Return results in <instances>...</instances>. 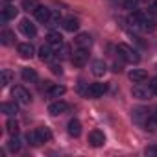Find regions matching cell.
I'll list each match as a JSON object with an SVG mask.
<instances>
[{
  "instance_id": "cell-25",
  "label": "cell",
  "mask_w": 157,
  "mask_h": 157,
  "mask_svg": "<svg viewBox=\"0 0 157 157\" xmlns=\"http://www.w3.org/2000/svg\"><path fill=\"white\" fill-rule=\"evenodd\" d=\"M6 131L13 137V135H17L19 133V122L15 120V118H10L8 122H6Z\"/></svg>"
},
{
  "instance_id": "cell-27",
  "label": "cell",
  "mask_w": 157,
  "mask_h": 157,
  "mask_svg": "<svg viewBox=\"0 0 157 157\" xmlns=\"http://www.w3.org/2000/svg\"><path fill=\"white\" fill-rule=\"evenodd\" d=\"M13 39H15V33L13 32H10V30H2V33H0V41H2V44H11L13 43Z\"/></svg>"
},
{
  "instance_id": "cell-36",
  "label": "cell",
  "mask_w": 157,
  "mask_h": 157,
  "mask_svg": "<svg viewBox=\"0 0 157 157\" xmlns=\"http://www.w3.org/2000/svg\"><path fill=\"white\" fill-rule=\"evenodd\" d=\"M150 87H151L153 94H157V78H151V80H150Z\"/></svg>"
},
{
  "instance_id": "cell-6",
  "label": "cell",
  "mask_w": 157,
  "mask_h": 157,
  "mask_svg": "<svg viewBox=\"0 0 157 157\" xmlns=\"http://www.w3.org/2000/svg\"><path fill=\"white\" fill-rule=\"evenodd\" d=\"M67 111H68V104H67V102H63V100H57V102L50 104V107H48V113H50L52 117L65 115Z\"/></svg>"
},
{
  "instance_id": "cell-16",
  "label": "cell",
  "mask_w": 157,
  "mask_h": 157,
  "mask_svg": "<svg viewBox=\"0 0 157 157\" xmlns=\"http://www.w3.org/2000/svg\"><path fill=\"white\" fill-rule=\"evenodd\" d=\"M76 44H78V48H91V44H93V37L89 35V33H80L76 37Z\"/></svg>"
},
{
  "instance_id": "cell-22",
  "label": "cell",
  "mask_w": 157,
  "mask_h": 157,
  "mask_svg": "<svg viewBox=\"0 0 157 157\" xmlns=\"http://www.w3.org/2000/svg\"><path fill=\"white\" fill-rule=\"evenodd\" d=\"M63 28L67 32H78V28H80V22H78V19H65L63 21Z\"/></svg>"
},
{
  "instance_id": "cell-11",
  "label": "cell",
  "mask_w": 157,
  "mask_h": 157,
  "mask_svg": "<svg viewBox=\"0 0 157 157\" xmlns=\"http://www.w3.org/2000/svg\"><path fill=\"white\" fill-rule=\"evenodd\" d=\"M128 24H129L133 30H142V13H140V11H133V13L128 17Z\"/></svg>"
},
{
  "instance_id": "cell-24",
  "label": "cell",
  "mask_w": 157,
  "mask_h": 157,
  "mask_svg": "<svg viewBox=\"0 0 157 157\" xmlns=\"http://www.w3.org/2000/svg\"><path fill=\"white\" fill-rule=\"evenodd\" d=\"M0 78H2V80H0L2 87H8V85L13 82V72H11V70H8V68H4V70H2V74H0Z\"/></svg>"
},
{
  "instance_id": "cell-9",
  "label": "cell",
  "mask_w": 157,
  "mask_h": 157,
  "mask_svg": "<svg viewBox=\"0 0 157 157\" xmlns=\"http://www.w3.org/2000/svg\"><path fill=\"white\" fill-rule=\"evenodd\" d=\"M46 43L54 48V52L59 48V46H63L65 43H63V35L59 33V32H50L48 35H46Z\"/></svg>"
},
{
  "instance_id": "cell-39",
  "label": "cell",
  "mask_w": 157,
  "mask_h": 157,
  "mask_svg": "<svg viewBox=\"0 0 157 157\" xmlns=\"http://www.w3.org/2000/svg\"><path fill=\"white\" fill-rule=\"evenodd\" d=\"M155 115H157V111H155Z\"/></svg>"
},
{
  "instance_id": "cell-5",
  "label": "cell",
  "mask_w": 157,
  "mask_h": 157,
  "mask_svg": "<svg viewBox=\"0 0 157 157\" xmlns=\"http://www.w3.org/2000/svg\"><path fill=\"white\" fill-rule=\"evenodd\" d=\"M107 93V83H91L87 89V96L89 98H100Z\"/></svg>"
},
{
  "instance_id": "cell-15",
  "label": "cell",
  "mask_w": 157,
  "mask_h": 157,
  "mask_svg": "<svg viewBox=\"0 0 157 157\" xmlns=\"http://www.w3.org/2000/svg\"><path fill=\"white\" fill-rule=\"evenodd\" d=\"M65 93H67L65 85H59V83H52V85L48 87V91H46V94H48L50 98H59V96H63Z\"/></svg>"
},
{
  "instance_id": "cell-29",
  "label": "cell",
  "mask_w": 157,
  "mask_h": 157,
  "mask_svg": "<svg viewBox=\"0 0 157 157\" xmlns=\"http://www.w3.org/2000/svg\"><path fill=\"white\" fill-rule=\"evenodd\" d=\"M59 22H61V15H59V11H52V13H50V19H48V22H46V26L54 28V26H57Z\"/></svg>"
},
{
  "instance_id": "cell-18",
  "label": "cell",
  "mask_w": 157,
  "mask_h": 157,
  "mask_svg": "<svg viewBox=\"0 0 157 157\" xmlns=\"http://www.w3.org/2000/svg\"><path fill=\"white\" fill-rule=\"evenodd\" d=\"M19 54H21V57H24V59H32L33 57V46L30 44V43H22V44H19Z\"/></svg>"
},
{
  "instance_id": "cell-4",
  "label": "cell",
  "mask_w": 157,
  "mask_h": 157,
  "mask_svg": "<svg viewBox=\"0 0 157 157\" xmlns=\"http://www.w3.org/2000/svg\"><path fill=\"white\" fill-rule=\"evenodd\" d=\"M70 61H72V65L74 67H83L87 61H89V52H87V48H78L74 54H72V57H70Z\"/></svg>"
},
{
  "instance_id": "cell-28",
  "label": "cell",
  "mask_w": 157,
  "mask_h": 157,
  "mask_svg": "<svg viewBox=\"0 0 157 157\" xmlns=\"http://www.w3.org/2000/svg\"><path fill=\"white\" fill-rule=\"evenodd\" d=\"M37 133H39V137H41V140H43V142H46V140H50V139H52V131H50V128H46V126L37 128Z\"/></svg>"
},
{
  "instance_id": "cell-31",
  "label": "cell",
  "mask_w": 157,
  "mask_h": 157,
  "mask_svg": "<svg viewBox=\"0 0 157 157\" xmlns=\"http://www.w3.org/2000/svg\"><path fill=\"white\" fill-rule=\"evenodd\" d=\"M22 8H24L26 11H35V10L39 8V4H37V0H24V2H22Z\"/></svg>"
},
{
  "instance_id": "cell-10",
  "label": "cell",
  "mask_w": 157,
  "mask_h": 157,
  "mask_svg": "<svg viewBox=\"0 0 157 157\" xmlns=\"http://www.w3.org/2000/svg\"><path fill=\"white\" fill-rule=\"evenodd\" d=\"M128 76H129V80H131L133 83H142V82L148 80V72L142 70V68H133Z\"/></svg>"
},
{
  "instance_id": "cell-33",
  "label": "cell",
  "mask_w": 157,
  "mask_h": 157,
  "mask_svg": "<svg viewBox=\"0 0 157 157\" xmlns=\"http://www.w3.org/2000/svg\"><path fill=\"white\" fill-rule=\"evenodd\" d=\"M8 148H10L11 151H19V150H21V140L17 139V135L11 137V140L8 142Z\"/></svg>"
},
{
  "instance_id": "cell-8",
  "label": "cell",
  "mask_w": 157,
  "mask_h": 157,
  "mask_svg": "<svg viewBox=\"0 0 157 157\" xmlns=\"http://www.w3.org/2000/svg\"><path fill=\"white\" fill-rule=\"evenodd\" d=\"M19 28H21V32H22L26 37H35V35H37V28H35V24H33L32 21H28V19H22L21 24H19Z\"/></svg>"
},
{
  "instance_id": "cell-19",
  "label": "cell",
  "mask_w": 157,
  "mask_h": 157,
  "mask_svg": "<svg viewBox=\"0 0 157 157\" xmlns=\"http://www.w3.org/2000/svg\"><path fill=\"white\" fill-rule=\"evenodd\" d=\"M17 15H19V10L15 6H6L2 10V21H13Z\"/></svg>"
},
{
  "instance_id": "cell-20",
  "label": "cell",
  "mask_w": 157,
  "mask_h": 157,
  "mask_svg": "<svg viewBox=\"0 0 157 157\" xmlns=\"http://www.w3.org/2000/svg\"><path fill=\"white\" fill-rule=\"evenodd\" d=\"M22 80L24 82H28V83H35L39 78H37V72L33 70V68H22Z\"/></svg>"
},
{
  "instance_id": "cell-1",
  "label": "cell",
  "mask_w": 157,
  "mask_h": 157,
  "mask_svg": "<svg viewBox=\"0 0 157 157\" xmlns=\"http://www.w3.org/2000/svg\"><path fill=\"white\" fill-rule=\"evenodd\" d=\"M117 52H118V56L124 59V61H128V63H139V54H137V50L135 48H131L129 44H126V43H120L118 46H117Z\"/></svg>"
},
{
  "instance_id": "cell-35",
  "label": "cell",
  "mask_w": 157,
  "mask_h": 157,
  "mask_svg": "<svg viewBox=\"0 0 157 157\" xmlns=\"http://www.w3.org/2000/svg\"><path fill=\"white\" fill-rule=\"evenodd\" d=\"M146 153H150V155H157V144L148 146V148H146Z\"/></svg>"
},
{
  "instance_id": "cell-38",
  "label": "cell",
  "mask_w": 157,
  "mask_h": 157,
  "mask_svg": "<svg viewBox=\"0 0 157 157\" xmlns=\"http://www.w3.org/2000/svg\"><path fill=\"white\" fill-rule=\"evenodd\" d=\"M153 8H155V10H157V0H155V2H153Z\"/></svg>"
},
{
  "instance_id": "cell-12",
  "label": "cell",
  "mask_w": 157,
  "mask_h": 157,
  "mask_svg": "<svg viewBox=\"0 0 157 157\" xmlns=\"http://www.w3.org/2000/svg\"><path fill=\"white\" fill-rule=\"evenodd\" d=\"M91 72H93L96 78H102V76L107 72V65H105L102 59H96V61H93V65H91Z\"/></svg>"
},
{
  "instance_id": "cell-17",
  "label": "cell",
  "mask_w": 157,
  "mask_h": 157,
  "mask_svg": "<svg viewBox=\"0 0 157 157\" xmlns=\"http://www.w3.org/2000/svg\"><path fill=\"white\" fill-rule=\"evenodd\" d=\"M68 135L70 137H80L82 135V122L78 118H72L68 122Z\"/></svg>"
},
{
  "instance_id": "cell-3",
  "label": "cell",
  "mask_w": 157,
  "mask_h": 157,
  "mask_svg": "<svg viewBox=\"0 0 157 157\" xmlns=\"http://www.w3.org/2000/svg\"><path fill=\"white\" fill-rule=\"evenodd\" d=\"M11 94H13V98H15V102H19V104H22V105H28L30 102H32V94H30V91H26L24 87H21V85H17V87H13V91H11Z\"/></svg>"
},
{
  "instance_id": "cell-23",
  "label": "cell",
  "mask_w": 157,
  "mask_h": 157,
  "mask_svg": "<svg viewBox=\"0 0 157 157\" xmlns=\"http://www.w3.org/2000/svg\"><path fill=\"white\" fill-rule=\"evenodd\" d=\"M155 28H157L155 21L150 19V17H146V15L142 13V30H144V32H155Z\"/></svg>"
},
{
  "instance_id": "cell-30",
  "label": "cell",
  "mask_w": 157,
  "mask_h": 157,
  "mask_svg": "<svg viewBox=\"0 0 157 157\" xmlns=\"http://www.w3.org/2000/svg\"><path fill=\"white\" fill-rule=\"evenodd\" d=\"M144 126H146V129H148V131H157V115L148 117V118H146V122H144Z\"/></svg>"
},
{
  "instance_id": "cell-2",
  "label": "cell",
  "mask_w": 157,
  "mask_h": 157,
  "mask_svg": "<svg viewBox=\"0 0 157 157\" xmlns=\"http://www.w3.org/2000/svg\"><path fill=\"white\" fill-rule=\"evenodd\" d=\"M131 94H133V98H137V100H150V98L153 96V91H151L150 83L146 85V83L142 82V83H135V85H133Z\"/></svg>"
},
{
  "instance_id": "cell-21",
  "label": "cell",
  "mask_w": 157,
  "mask_h": 157,
  "mask_svg": "<svg viewBox=\"0 0 157 157\" xmlns=\"http://www.w3.org/2000/svg\"><path fill=\"white\" fill-rule=\"evenodd\" d=\"M2 113L8 115V117H15L19 113V107H17L15 102H6V104H2Z\"/></svg>"
},
{
  "instance_id": "cell-7",
  "label": "cell",
  "mask_w": 157,
  "mask_h": 157,
  "mask_svg": "<svg viewBox=\"0 0 157 157\" xmlns=\"http://www.w3.org/2000/svg\"><path fill=\"white\" fill-rule=\"evenodd\" d=\"M89 142H91V146H94V148L104 146V144H105V135H104V131L93 129V131L89 133Z\"/></svg>"
},
{
  "instance_id": "cell-34",
  "label": "cell",
  "mask_w": 157,
  "mask_h": 157,
  "mask_svg": "<svg viewBox=\"0 0 157 157\" xmlns=\"http://www.w3.org/2000/svg\"><path fill=\"white\" fill-rule=\"evenodd\" d=\"M50 70H52L54 74H57V76H61V74H63V68H61V65H52V67H50Z\"/></svg>"
},
{
  "instance_id": "cell-13",
  "label": "cell",
  "mask_w": 157,
  "mask_h": 157,
  "mask_svg": "<svg viewBox=\"0 0 157 157\" xmlns=\"http://www.w3.org/2000/svg\"><path fill=\"white\" fill-rule=\"evenodd\" d=\"M35 19L39 21V22H43V24H46L48 22V19H50V13H52V10H48L46 6H39L35 11Z\"/></svg>"
},
{
  "instance_id": "cell-37",
  "label": "cell",
  "mask_w": 157,
  "mask_h": 157,
  "mask_svg": "<svg viewBox=\"0 0 157 157\" xmlns=\"http://www.w3.org/2000/svg\"><path fill=\"white\" fill-rule=\"evenodd\" d=\"M135 6H137V0H126V8L128 10H135Z\"/></svg>"
},
{
  "instance_id": "cell-26",
  "label": "cell",
  "mask_w": 157,
  "mask_h": 157,
  "mask_svg": "<svg viewBox=\"0 0 157 157\" xmlns=\"http://www.w3.org/2000/svg\"><path fill=\"white\" fill-rule=\"evenodd\" d=\"M26 140L32 144V146H39L43 140H41V137H39V133H37V129L35 131H28L26 133Z\"/></svg>"
},
{
  "instance_id": "cell-32",
  "label": "cell",
  "mask_w": 157,
  "mask_h": 157,
  "mask_svg": "<svg viewBox=\"0 0 157 157\" xmlns=\"http://www.w3.org/2000/svg\"><path fill=\"white\" fill-rule=\"evenodd\" d=\"M68 54H70V48H68L67 44H63V46H59V48L56 50V56H57L59 59H65V57H68Z\"/></svg>"
},
{
  "instance_id": "cell-14",
  "label": "cell",
  "mask_w": 157,
  "mask_h": 157,
  "mask_svg": "<svg viewBox=\"0 0 157 157\" xmlns=\"http://www.w3.org/2000/svg\"><path fill=\"white\" fill-rule=\"evenodd\" d=\"M54 56H56V52H54V48H52L48 43L39 48V59H41V61H50Z\"/></svg>"
}]
</instances>
